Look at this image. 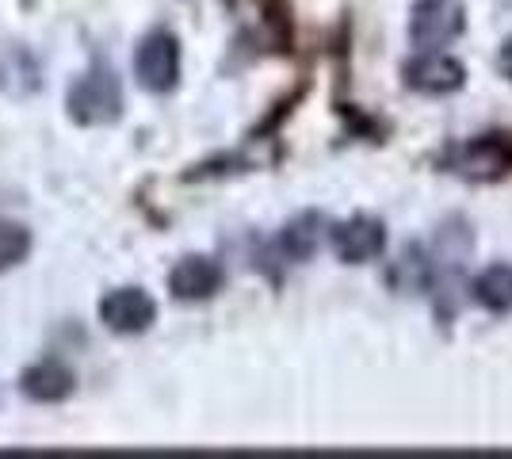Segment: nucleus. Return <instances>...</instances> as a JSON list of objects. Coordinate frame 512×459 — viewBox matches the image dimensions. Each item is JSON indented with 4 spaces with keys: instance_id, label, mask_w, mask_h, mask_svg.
I'll list each match as a JSON object with an SVG mask.
<instances>
[{
    "instance_id": "obj_7",
    "label": "nucleus",
    "mask_w": 512,
    "mask_h": 459,
    "mask_svg": "<svg viewBox=\"0 0 512 459\" xmlns=\"http://www.w3.org/2000/svg\"><path fill=\"white\" fill-rule=\"evenodd\" d=\"M222 280H226V272H222L218 261H211V257H184L172 268L169 291L180 303H203V299L218 295Z\"/></svg>"
},
{
    "instance_id": "obj_2",
    "label": "nucleus",
    "mask_w": 512,
    "mask_h": 459,
    "mask_svg": "<svg viewBox=\"0 0 512 459\" xmlns=\"http://www.w3.org/2000/svg\"><path fill=\"white\" fill-rule=\"evenodd\" d=\"M134 73H138V85L150 88V92L176 88V81H180V43L169 31L146 35L138 54H134Z\"/></svg>"
},
{
    "instance_id": "obj_6",
    "label": "nucleus",
    "mask_w": 512,
    "mask_h": 459,
    "mask_svg": "<svg viewBox=\"0 0 512 459\" xmlns=\"http://www.w3.org/2000/svg\"><path fill=\"white\" fill-rule=\"evenodd\" d=\"M406 85L413 92H428V96H448L467 85V69L463 62H455L448 54H421L402 69Z\"/></svg>"
},
{
    "instance_id": "obj_9",
    "label": "nucleus",
    "mask_w": 512,
    "mask_h": 459,
    "mask_svg": "<svg viewBox=\"0 0 512 459\" xmlns=\"http://www.w3.org/2000/svg\"><path fill=\"white\" fill-rule=\"evenodd\" d=\"M0 88L8 96H31L43 88V66L39 58L20 43L0 46Z\"/></svg>"
},
{
    "instance_id": "obj_1",
    "label": "nucleus",
    "mask_w": 512,
    "mask_h": 459,
    "mask_svg": "<svg viewBox=\"0 0 512 459\" xmlns=\"http://www.w3.org/2000/svg\"><path fill=\"white\" fill-rule=\"evenodd\" d=\"M69 115L85 127H104L123 115V85L111 69H88L77 85L69 88Z\"/></svg>"
},
{
    "instance_id": "obj_3",
    "label": "nucleus",
    "mask_w": 512,
    "mask_h": 459,
    "mask_svg": "<svg viewBox=\"0 0 512 459\" xmlns=\"http://www.w3.org/2000/svg\"><path fill=\"white\" fill-rule=\"evenodd\" d=\"M463 4L459 0H421L413 8V20H409V35L413 43L436 50V46H448L451 39L463 35Z\"/></svg>"
},
{
    "instance_id": "obj_5",
    "label": "nucleus",
    "mask_w": 512,
    "mask_h": 459,
    "mask_svg": "<svg viewBox=\"0 0 512 459\" xmlns=\"http://www.w3.org/2000/svg\"><path fill=\"white\" fill-rule=\"evenodd\" d=\"M329 245H333V253L348 264H367L375 261V257H383L386 249V226L375 219H348L341 226H333L329 230Z\"/></svg>"
},
{
    "instance_id": "obj_13",
    "label": "nucleus",
    "mask_w": 512,
    "mask_h": 459,
    "mask_svg": "<svg viewBox=\"0 0 512 459\" xmlns=\"http://www.w3.org/2000/svg\"><path fill=\"white\" fill-rule=\"evenodd\" d=\"M31 253V230L20 222H0V272L16 268Z\"/></svg>"
},
{
    "instance_id": "obj_12",
    "label": "nucleus",
    "mask_w": 512,
    "mask_h": 459,
    "mask_svg": "<svg viewBox=\"0 0 512 459\" xmlns=\"http://www.w3.org/2000/svg\"><path fill=\"white\" fill-rule=\"evenodd\" d=\"M321 219L318 215H306V219L291 222L287 230H283V238H279V249H283V257L287 261H310L314 253H318L321 245Z\"/></svg>"
},
{
    "instance_id": "obj_8",
    "label": "nucleus",
    "mask_w": 512,
    "mask_h": 459,
    "mask_svg": "<svg viewBox=\"0 0 512 459\" xmlns=\"http://www.w3.org/2000/svg\"><path fill=\"white\" fill-rule=\"evenodd\" d=\"M451 169L470 180H497L512 169V146L497 142V138H478L451 157Z\"/></svg>"
},
{
    "instance_id": "obj_14",
    "label": "nucleus",
    "mask_w": 512,
    "mask_h": 459,
    "mask_svg": "<svg viewBox=\"0 0 512 459\" xmlns=\"http://www.w3.org/2000/svg\"><path fill=\"white\" fill-rule=\"evenodd\" d=\"M497 66H501V69H505V73H509V77H512V39H509V43H505V50H501V58H497Z\"/></svg>"
},
{
    "instance_id": "obj_4",
    "label": "nucleus",
    "mask_w": 512,
    "mask_h": 459,
    "mask_svg": "<svg viewBox=\"0 0 512 459\" xmlns=\"http://www.w3.org/2000/svg\"><path fill=\"white\" fill-rule=\"evenodd\" d=\"M153 318H157V303L142 287H119V291L104 295V303H100V322L123 337L146 333L153 326Z\"/></svg>"
},
{
    "instance_id": "obj_11",
    "label": "nucleus",
    "mask_w": 512,
    "mask_h": 459,
    "mask_svg": "<svg viewBox=\"0 0 512 459\" xmlns=\"http://www.w3.org/2000/svg\"><path fill=\"white\" fill-rule=\"evenodd\" d=\"M474 303L490 314H509L512 310V264H493L474 280Z\"/></svg>"
},
{
    "instance_id": "obj_10",
    "label": "nucleus",
    "mask_w": 512,
    "mask_h": 459,
    "mask_svg": "<svg viewBox=\"0 0 512 459\" xmlns=\"http://www.w3.org/2000/svg\"><path fill=\"white\" fill-rule=\"evenodd\" d=\"M23 394L35 402H62L73 394V372L65 364H54V360L35 364L23 372Z\"/></svg>"
}]
</instances>
